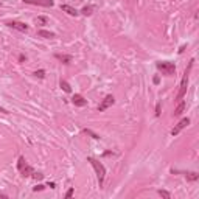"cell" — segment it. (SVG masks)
Here are the masks:
<instances>
[{
  "mask_svg": "<svg viewBox=\"0 0 199 199\" xmlns=\"http://www.w3.org/2000/svg\"><path fill=\"white\" fill-rule=\"evenodd\" d=\"M188 125H190V118H182V120L179 121V123L176 125V128L171 129V135H178L179 132H180L182 129H184L185 126H188Z\"/></svg>",
  "mask_w": 199,
  "mask_h": 199,
  "instance_id": "obj_4",
  "label": "cell"
},
{
  "mask_svg": "<svg viewBox=\"0 0 199 199\" xmlns=\"http://www.w3.org/2000/svg\"><path fill=\"white\" fill-rule=\"evenodd\" d=\"M157 69L162 72L163 75H167V76H171V75L176 73L174 62H157Z\"/></svg>",
  "mask_w": 199,
  "mask_h": 199,
  "instance_id": "obj_3",
  "label": "cell"
},
{
  "mask_svg": "<svg viewBox=\"0 0 199 199\" xmlns=\"http://www.w3.org/2000/svg\"><path fill=\"white\" fill-rule=\"evenodd\" d=\"M184 109H185V103H179V106L174 109V117H179V115H182Z\"/></svg>",
  "mask_w": 199,
  "mask_h": 199,
  "instance_id": "obj_13",
  "label": "cell"
},
{
  "mask_svg": "<svg viewBox=\"0 0 199 199\" xmlns=\"http://www.w3.org/2000/svg\"><path fill=\"white\" fill-rule=\"evenodd\" d=\"M92 11H93V6L92 5H89V6H84L81 9V14H84V16H90L92 14Z\"/></svg>",
  "mask_w": 199,
  "mask_h": 199,
  "instance_id": "obj_16",
  "label": "cell"
},
{
  "mask_svg": "<svg viewBox=\"0 0 199 199\" xmlns=\"http://www.w3.org/2000/svg\"><path fill=\"white\" fill-rule=\"evenodd\" d=\"M185 176H187V180H190V182H195V180L199 179V174L198 173H193V171H191V173H187Z\"/></svg>",
  "mask_w": 199,
  "mask_h": 199,
  "instance_id": "obj_14",
  "label": "cell"
},
{
  "mask_svg": "<svg viewBox=\"0 0 199 199\" xmlns=\"http://www.w3.org/2000/svg\"><path fill=\"white\" fill-rule=\"evenodd\" d=\"M34 75L37 76V78H44V76H45V72H44V70H37Z\"/></svg>",
  "mask_w": 199,
  "mask_h": 199,
  "instance_id": "obj_21",
  "label": "cell"
},
{
  "mask_svg": "<svg viewBox=\"0 0 199 199\" xmlns=\"http://www.w3.org/2000/svg\"><path fill=\"white\" fill-rule=\"evenodd\" d=\"M25 3H30V5H39V6H53L54 2L53 0H24Z\"/></svg>",
  "mask_w": 199,
  "mask_h": 199,
  "instance_id": "obj_7",
  "label": "cell"
},
{
  "mask_svg": "<svg viewBox=\"0 0 199 199\" xmlns=\"http://www.w3.org/2000/svg\"><path fill=\"white\" fill-rule=\"evenodd\" d=\"M0 198H2V199H6V195H0Z\"/></svg>",
  "mask_w": 199,
  "mask_h": 199,
  "instance_id": "obj_26",
  "label": "cell"
},
{
  "mask_svg": "<svg viewBox=\"0 0 199 199\" xmlns=\"http://www.w3.org/2000/svg\"><path fill=\"white\" fill-rule=\"evenodd\" d=\"M37 34H39L41 37H45V39H52V37H54V33L47 31V30H39V31H37Z\"/></svg>",
  "mask_w": 199,
  "mask_h": 199,
  "instance_id": "obj_11",
  "label": "cell"
},
{
  "mask_svg": "<svg viewBox=\"0 0 199 199\" xmlns=\"http://www.w3.org/2000/svg\"><path fill=\"white\" fill-rule=\"evenodd\" d=\"M160 110H162V107H160V103H159L157 106H156V115H157V117L160 115Z\"/></svg>",
  "mask_w": 199,
  "mask_h": 199,
  "instance_id": "obj_23",
  "label": "cell"
},
{
  "mask_svg": "<svg viewBox=\"0 0 199 199\" xmlns=\"http://www.w3.org/2000/svg\"><path fill=\"white\" fill-rule=\"evenodd\" d=\"M90 162V165L93 167V170L97 171V174H98V180H100V185L103 184V180H104V176H106V168L103 167V163H100L97 159H93V157H89L87 159Z\"/></svg>",
  "mask_w": 199,
  "mask_h": 199,
  "instance_id": "obj_2",
  "label": "cell"
},
{
  "mask_svg": "<svg viewBox=\"0 0 199 199\" xmlns=\"http://www.w3.org/2000/svg\"><path fill=\"white\" fill-rule=\"evenodd\" d=\"M61 9L64 11V13H67V14H70V16H78L79 13L76 11L75 8H72L70 5H61Z\"/></svg>",
  "mask_w": 199,
  "mask_h": 199,
  "instance_id": "obj_9",
  "label": "cell"
},
{
  "mask_svg": "<svg viewBox=\"0 0 199 199\" xmlns=\"http://www.w3.org/2000/svg\"><path fill=\"white\" fill-rule=\"evenodd\" d=\"M54 56H56L58 61H61V62H64V64H70L72 62V56H70V54H61V53H58V54H54Z\"/></svg>",
  "mask_w": 199,
  "mask_h": 199,
  "instance_id": "obj_10",
  "label": "cell"
},
{
  "mask_svg": "<svg viewBox=\"0 0 199 199\" xmlns=\"http://www.w3.org/2000/svg\"><path fill=\"white\" fill-rule=\"evenodd\" d=\"M0 112H3V114H8V112H6V110H5L3 107H0Z\"/></svg>",
  "mask_w": 199,
  "mask_h": 199,
  "instance_id": "obj_25",
  "label": "cell"
},
{
  "mask_svg": "<svg viewBox=\"0 0 199 199\" xmlns=\"http://www.w3.org/2000/svg\"><path fill=\"white\" fill-rule=\"evenodd\" d=\"M84 132H86V134H89V135H92V137H93V139H97V140L100 139V135H97V134H95V132H92L90 129H84Z\"/></svg>",
  "mask_w": 199,
  "mask_h": 199,
  "instance_id": "obj_19",
  "label": "cell"
},
{
  "mask_svg": "<svg viewBox=\"0 0 199 199\" xmlns=\"http://www.w3.org/2000/svg\"><path fill=\"white\" fill-rule=\"evenodd\" d=\"M33 190H34V191H41V190H44V185H37V187H34Z\"/></svg>",
  "mask_w": 199,
  "mask_h": 199,
  "instance_id": "obj_24",
  "label": "cell"
},
{
  "mask_svg": "<svg viewBox=\"0 0 199 199\" xmlns=\"http://www.w3.org/2000/svg\"><path fill=\"white\" fill-rule=\"evenodd\" d=\"M114 103H115V98H114L112 95H107V97H106V98H104L103 101H101V104L98 106V110H100V112H103V110H106L107 107H110V106H112Z\"/></svg>",
  "mask_w": 199,
  "mask_h": 199,
  "instance_id": "obj_5",
  "label": "cell"
},
{
  "mask_svg": "<svg viewBox=\"0 0 199 199\" xmlns=\"http://www.w3.org/2000/svg\"><path fill=\"white\" fill-rule=\"evenodd\" d=\"M48 22V19L45 17V16H37V19H36V24L37 25H45Z\"/></svg>",
  "mask_w": 199,
  "mask_h": 199,
  "instance_id": "obj_17",
  "label": "cell"
},
{
  "mask_svg": "<svg viewBox=\"0 0 199 199\" xmlns=\"http://www.w3.org/2000/svg\"><path fill=\"white\" fill-rule=\"evenodd\" d=\"M72 103L75 104V106H79V107H84L86 104H87V100H84L81 95H78V93H76V95H73V98H72Z\"/></svg>",
  "mask_w": 199,
  "mask_h": 199,
  "instance_id": "obj_8",
  "label": "cell"
},
{
  "mask_svg": "<svg viewBox=\"0 0 199 199\" xmlns=\"http://www.w3.org/2000/svg\"><path fill=\"white\" fill-rule=\"evenodd\" d=\"M31 176H33V178H34L36 180H41V179L44 178V174H42V173H34V171H33V174H31Z\"/></svg>",
  "mask_w": 199,
  "mask_h": 199,
  "instance_id": "obj_20",
  "label": "cell"
},
{
  "mask_svg": "<svg viewBox=\"0 0 199 199\" xmlns=\"http://www.w3.org/2000/svg\"><path fill=\"white\" fill-rule=\"evenodd\" d=\"M159 195L162 196V198H165V199H170L171 198V195H170L168 191H165V190H159Z\"/></svg>",
  "mask_w": 199,
  "mask_h": 199,
  "instance_id": "obj_18",
  "label": "cell"
},
{
  "mask_svg": "<svg viewBox=\"0 0 199 199\" xmlns=\"http://www.w3.org/2000/svg\"><path fill=\"white\" fill-rule=\"evenodd\" d=\"M72 196H73V188H70L67 193H65V198H72Z\"/></svg>",
  "mask_w": 199,
  "mask_h": 199,
  "instance_id": "obj_22",
  "label": "cell"
},
{
  "mask_svg": "<svg viewBox=\"0 0 199 199\" xmlns=\"http://www.w3.org/2000/svg\"><path fill=\"white\" fill-rule=\"evenodd\" d=\"M6 25L9 26V28H14V30L22 31V33H26V31H28V26H26L25 24H22V22H16V20H13V22H8Z\"/></svg>",
  "mask_w": 199,
  "mask_h": 199,
  "instance_id": "obj_6",
  "label": "cell"
},
{
  "mask_svg": "<svg viewBox=\"0 0 199 199\" xmlns=\"http://www.w3.org/2000/svg\"><path fill=\"white\" fill-rule=\"evenodd\" d=\"M20 173H22V176H31V174H33V168L30 167L28 163H26L25 167L20 170Z\"/></svg>",
  "mask_w": 199,
  "mask_h": 199,
  "instance_id": "obj_12",
  "label": "cell"
},
{
  "mask_svg": "<svg viewBox=\"0 0 199 199\" xmlns=\"http://www.w3.org/2000/svg\"><path fill=\"white\" fill-rule=\"evenodd\" d=\"M59 86H61V89H62L64 92H67V93H69V92H72V87H70V84H69L67 81H61V84H59Z\"/></svg>",
  "mask_w": 199,
  "mask_h": 199,
  "instance_id": "obj_15",
  "label": "cell"
},
{
  "mask_svg": "<svg viewBox=\"0 0 199 199\" xmlns=\"http://www.w3.org/2000/svg\"><path fill=\"white\" fill-rule=\"evenodd\" d=\"M193 62L195 61H190V64H188V67H187V70H185V73H184V79H182V84H180V89H179V93H178V100H182L184 98V95L187 93V87H188V76H190V70H191V67H193Z\"/></svg>",
  "mask_w": 199,
  "mask_h": 199,
  "instance_id": "obj_1",
  "label": "cell"
}]
</instances>
